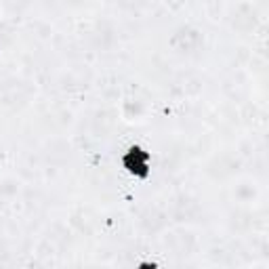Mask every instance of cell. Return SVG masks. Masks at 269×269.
<instances>
[{
	"mask_svg": "<svg viewBox=\"0 0 269 269\" xmlns=\"http://www.w3.org/2000/svg\"><path fill=\"white\" fill-rule=\"evenodd\" d=\"M149 160H152V154L145 152L143 147L133 145V147H128V152L122 156V166L131 175H135L139 179H147L149 177Z\"/></svg>",
	"mask_w": 269,
	"mask_h": 269,
	"instance_id": "6da1fadb",
	"label": "cell"
}]
</instances>
